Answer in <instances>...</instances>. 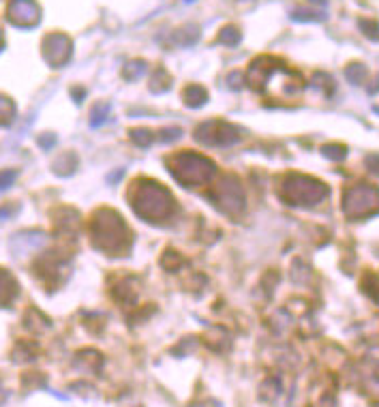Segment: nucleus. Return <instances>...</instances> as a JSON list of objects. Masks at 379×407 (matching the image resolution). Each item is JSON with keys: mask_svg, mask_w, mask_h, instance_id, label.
<instances>
[{"mask_svg": "<svg viewBox=\"0 0 379 407\" xmlns=\"http://www.w3.org/2000/svg\"><path fill=\"white\" fill-rule=\"evenodd\" d=\"M170 204L172 197L159 185H146V189L137 191L133 208L146 219H159L170 212Z\"/></svg>", "mask_w": 379, "mask_h": 407, "instance_id": "nucleus-1", "label": "nucleus"}, {"mask_svg": "<svg viewBox=\"0 0 379 407\" xmlns=\"http://www.w3.org/2000/svg\"><path fill=\"white\" fill-rule=\"evenodd\" d=\"M214 168L212 163L197 156V154H180L174 159V174L180 183L185 185H199L206 183L212 176Z\"/></svg>", "mask_w": 379, "mask_h": 407, "instance_id": "nucleus-2", "label": "nucleus"}, {"mask_svg": "<svg viewBox=\"0 0 379 407\" xmlns=\"http://www.w3.org/2000/svg\"><path fill=\"white\" fill-rule=\"evenodd\" d=\"M120 229H124V227L118 217H112L110 221H97V234H95L97 244L101 249H110V242H112L114 249H118V242L122 238Z\"/></svg>", "mask_w": 379, "mask_h": 407, "instance_id": "nucleus-3", "label": "nucleus"}]
</instances>
